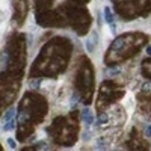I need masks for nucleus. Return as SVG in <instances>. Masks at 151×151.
<instances>
[{"label": "nucleus", "instance_id": "obj_11", "mask_svg": "<svg viewBox=\"0 0 151 151\" xmlns=\"http://www.w3.org/2000/svg\"><path fill=\"white\" fill-rule=\"evenodd\" d=\"M147 136H150V137H151V124L148 125V129H147Z\"/></svg>", "mask_w": 151, "mask_h": 151}, {"label": "nucleus", "instance_id": "obj_5", "mask_svg": "<svg viewBox=\"0 0 151 151\" xmlns=\"http://www.w3.org/2000/svg\"><path fill=\"white\" fill-rule=\"evenodd\" d=\"M14 118H12V119H9V121H6L5 122V125H3V129L5 130H12V129H14Z\"/></svg>", "mask_w": 151, "mask_h": 151}, {"label": "nucleus", "instance_id": "obj_10", "mask_svg": "<svg viewBox=\"0 0 151 151\" xmlns=\"http://www.w3.org/2000/svg\"><path fill=\"white\" fill-rule=\"evenodd\" d=\"M77 104V95H73V106Z\"/></svg>", "mask_w": 151, "mask_h": 151}, {"label": "nucleus", "instance_id": "obj_12", "mask_svg": "<svg viewBox=\"0 0 151 151\" xmlns=\"http://www.w3.org/2000/svg\"><path fill=\"white\" fill-rule=\"evenodd\" d=\"M147 55H148V56H151V45H150V47H147Z\"/></svg>", "mask_w": 151, "mask_h": 151}, {"label": "nucleus", "instance_id": "obj_8", "mask_svg": "<svg viewBox=\"0 0 151 151\" xmlns=\"http://www.w3.org/2000/svg\"><path fill=\"white\" fill-rule=\"evenodd\" d=\"M27 119V113H20V122H24V121H26Z\"/></svg>", "mask_w": 151, "mask_h": 151}, {"label": "nucleus", "instance_id": "obj_3", "mask_svg": "<svg viewBox=\"0 0 151 151\" xmlns=\"http://www.w3.org/2000/svg\"><path fill=\"white\" fill-rule=\"evenodd\" d=\"M122 45H124V38H116L112 44V50H119L122 48Z\"/></svg>", "mask_w": 151, "mask_h": 151}, {"label": "nucleus", "instance_id": "obj_4", "mask_svg": "<svg viewBox=\"0 0 151 151\" xmlns=\"http://www.w3.org/2000/svg\"><path fill=\"white\" fill-rule=\"evenodd\" d=\"M14 113H15V109L14 107H11L6 113H5V118H3V122H6V121H9V119H12L14 118Z\"/></svg>", "mask_w": 151, "mask_h": 151}, {"label": "nucleus", "instance_id": "obj_1", "mask_svg": "<svg viewBox=\"0 0 151 151\" xmlns=\"http://www.w3.org/2000/svg\"><path fill=\"white\" fill-rule=\"evenodd\" d=\"M82 121L85 124H91L94 121V116H92V113H91L89 109H83L82 110Z\"/></svg>", "mask_w": 151, "mask_h": 151}, {"label": "nucleus", "instance_id": "obj_6", "mask_svg": "<svg viewBox=\"0 0 151 151\" xmlns=\"http://www.w3.org/2000/svg\"><path fill=\"white\" fill-rule=\"evenodd\" d=\"M106 122H107V115L101 113V115H100V118H98V121H97V124H106Z\"/></svg>", "mask_w": 151, "mask_h": 151}, {"label": "nucleus", "instance_id": "obj_2", "mask_svg": "<svg viewBox=\"0 0 151 151\" xmlns=\"http://www.w3.org/2000/svg\"><path fill=\"white\" fill-rule=\"evenodd\" d=\"M104 18H106V23H109V24H113V15H112V11H110V8H104Z\"/></svg>", "mask_w": 151, "mask_h": 151}, {"label": "nucleus", "instance_id": "obj_7", "mask_svg": "<svg viewBox=\"0 0 151 151\" xmlns=\"http://www.w3.org/2000/svg\"><path fill=\"white\" fill-rule=\"evenodd\" d=\"M40 83H41V79H36V80H32L30 82V86L32 88H38V86H40Z\"/></svg>", "mask_w": 151, "mask_h": 151}, {"label": "nucleus", "instance_id": "obj_9", "mask_svg": "<svg viewBox=\"0 0 151 151\" xmlns=\"http://www.w3.org/2000/svg\"><path fill=\"white\" fill-rule=\"evenodd\" d=\"M8 145H9L11 148H15V141H14V139H8Z\"/></svg>", "mask_w": 151, "mask_h": 151}]
</instances>
